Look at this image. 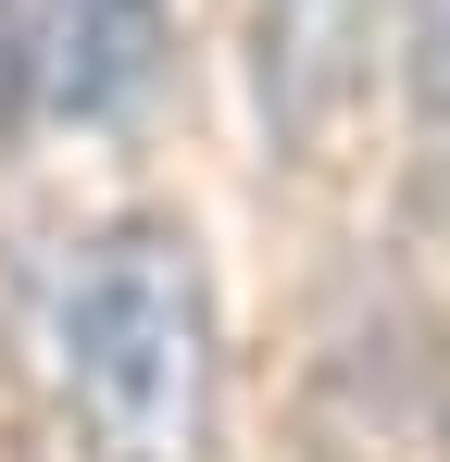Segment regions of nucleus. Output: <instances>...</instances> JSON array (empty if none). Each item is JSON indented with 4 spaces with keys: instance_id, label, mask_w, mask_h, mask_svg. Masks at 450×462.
Here are the masks:
<instances>
[{
    "instance_id": "3",
    "label": "nucleus",
    "mask_w": 450,
    "mask_h": 462,
    "mask_svg": "<svg viewBox=\"0 0 450 462\" xmlns=\"http://www.w3.org/2000/svg\"><path fill=\"white\" fill-rule=\"evenodd\" d=\"M413 113H426V138H438V162H450V0L413 13Z\"/></svg>"
},
{
    "instance_id": "1",
    "label": "nucleus",
    "mask_w": 450,
    "mask_h": 462,
    "mask_svg": "<svg viewBox=\"0 0 450 462\" xmlns=\"http://www.w3.org/2000/svg\"><path fill=\"white\" fill-rule=\"evenodd\" d=\"M213 263L175 213H113L63 263L75 462H213Z\"/></svg>"
},
{
    "instance_id": "2",
    "label": "nucleus",
    "mask_w": 450,
    "mask_h": 462,
    "mask_svg": "<svg viewBox=\"0 0 450 462\" xmlns=\"http://www.w3.org/2000/svg\"><path fill=\"white\" fill-rule=\"evenodd\" d=\"M175 63V0H38V113L126 125Z\"/></svg>"
},
{
    "instance_id": "4",
    "label": "nucleus",
    "mask_w": 450,
    "mask_h": 462,
    "mask_svg": "<svg viewBox=\"0 0 450 462\" xmlns=\"http://www.w3.org/2000/svg\"><path fill=\"white\" fill-rule=\"evenodd\" d=\"M38 113V0H0V138Z\"/></svg>"
},
{
    "instance_id": "5",
    "label": "nucleus",
    "mask_w": 450,
    "mask_h": 462,
    "mask_svg": "<svg viewBox=\"0 0 450 462\" xmlns=\"http://www.w3.org/2000/svg\"><path fill=\"white\" fill-rule=\"evenodd\" d=\"M276 13H338V25H351V0H276Z\"/></svg>"
}]
</instances>
